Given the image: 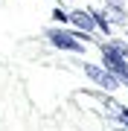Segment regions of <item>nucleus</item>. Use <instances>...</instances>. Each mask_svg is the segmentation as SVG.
I'll list each match as a JSON object with an SVG mask.
<instances>
[{
	"instance_id": "nucleus-1",
	"label": "nucleus",
	"mask_w": 128,
	"mask_h": 131,
	"mask_svg": "<svg viewBox=\"0 0 128 131\" xmlns=\"http://www.w3.org/2000/svg\"><path fill=\"white\" fill-rule=\"evenodd\" d=\"M85 73L93 79L99 88H108V90H114V88H119V79L114 73L108 70V67H96V64H85Z\"/></svg>"
},
{
	"instance_id": "nucleus-6",
	"label": "nucleus",
	"mask_w": 128,
	"mask_h": 131,
	"mask_svg": "<svg viewBox=\"0 0 128 131\" xmlns=\"http://www.w3.org/2000/svg\"><path fill=\"white\" fill-rule=\"evenodd\" d=\"M105 15H108L111 20H117V24H125V15H122V9H119V6H111Z\"/></svg>"
},
{
	"instance_id": "nucleus-3",
	"label": "nucleus",
	"mask_w": 128,
	"mask_h": 131,
	"mask_svg": "<svg viewBox=\"0 0 128 131\" xmlns=\"http://www.w3.org/2000/svg\"><path fill=\"white\" fill-rule=\"evenodd\" d=\"M67 18L76 24V29H85V32H90V29H96V24H93V15L90 12H82V9H76L73 15H67Z\"/></svg>"
},
{
	"instance_id": "nucleus-4",
	"label": "nucleus",
	"mask_w": 128,
	"mask_h": 131,
	"mask_svg": "<svg viewBox=\"0 0 128 131\" xmlns=\"http://www.w3.org/2000/svg\"><path fill=\"white\" fill-rule=\"evenodd\" d=\"M114 47V52H117V58L122 61V64L128 67V44H122V41H117V44H111Z\"/></svg>"
},
{
	"instance_id": "nucleus-2",
	"label": "nucleus",
	"mask_w": 128,
	"mask_h": 131,
	"mask_svg": "<svg viewBox=\"0 0 128 131\" xmlns=\"http://www.w3.org/2000/svg\"><path fill=\"white\" fill-rule=\"evenodd\" d=\"M50 41H52V47L67 50V52H82V50H85L82 41H79L76 35H70V32H55V29H52V32H50Z\"/></svg>"
},
{
	"instance_id": "nucleus-7",
	"label": "nucleus",
	"mask_w": 128,
	"mask_h": 131,
	"mask_svg": "<svg viewBox=\"0 0 128 131\" xmlns=\"http://www.w3.org/2000/svg\"><path fill=\"white\" fill-rule=\"evenodd\" d=\"M52 18H55V20H58V24H64V20H70V18H67V15H64L61 9H55V12H52Z\"/></svg>"
},
{
	"instance_id": "nucleus-5",
	"label": "nucleus",
	"mask_w": 128,
	"mask_h": 131,
	"mask_svg": "<svg viewBox=\"0 0 128 131\" xmlns=\"http://www.w3.org/2000/svg\"><path fill=\"white\" fill-rule=\"evenodd\" d=\"M90 15H93V24L99 26L102 32H111V24H108V20H105V15H102V12H90Z\"/></svg>"
}]
</instances>
